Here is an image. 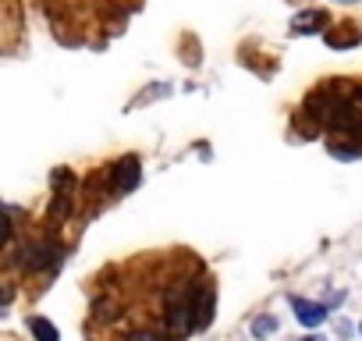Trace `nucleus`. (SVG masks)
I'll return each mask as SVG.
<instances>
[{
	"instance_id": "4468645a",
	"label": "nucleus",
	"mask_w": 362,
	"mask_h": 341,
	"mask_svg": "<svg viewBox=\"0 0 362 341\" xmlns=\"http://www.w3.org/2000/svg\"><path fill=\"white\" fill-rule=\"evenodd\" d=\"M337 4H355V0H337Z\"/></svg>"
},
{
	"instance_id": "9d476101",
	"label": "nucleus",
	"mask_w": 362,
	"mask_h": 341,
	"mask_svg": "<svg viewBox=\"0 0 362 341\" xmlns=\"http://www.w3.org/2000/svg\"><path fill=\"white\" fill-rule=\"evenodd\" d=\"M274 330H277V320H274V316H263V320H256V323H252V334H256V337L274 334Z\"/></svg>"
},
{
	"instance_id": "f8f14e48",
	"label": "nucleus",
	"mask_w": 362,
	"mask_h": 341,
	"mask_svg": "<svg viewBox=\"0 0 362 341\" xmlns=\"http://www.w3.org/2000/svg\"><path fill=\"white\" fill-rule=\"evenodd\" d=\"M128 341H167L163 334H156V330H135Z\"/></svg>"
},
{
	"instance_id": "20e7f679",
	"label": "nucleus",
	"mask_w": 362,
	"mask_h": 341,
	"mask_svg": "<svg viewBox=\"0 0 362 341\" xmlns=\"http://www.w3.org/2000/svg\"><path fill=\"white\" fill-rule=\"evenodd\" d=\"M25 267L29 270H47V267H57L61 263V245L47 242V245H36V249H25Z\"/></svg>"
},
{
	"instance_id": "0eeeda50",
	"label": "nucleus",
	"mask_w": 362,
	"mask_h": 341,
	"mask_svg": "<svg viewBox=\"0 0 362 341\" xmlns=\"http://www.w3.org/2000/svg\"><path fill=\"white\" fill-rule=\"evenodd\" d=\"M29 330H33L36 341H61V330L47 316H29Z\"/></svg>"
},
{
	"instance_id": "ddd939ff",
	"label": "nucleus",
	"mask_w": 362,
	"mask_h": 341,
	"mask_svg": "<svg viewBox=\"0 0 362 341\" xmlns=\"http://www.w3.org/2000/svg\"><path fill=\"white\" fill-rule=\"evenodd\" d=\"M302 341H323V337H320V334H313V337H302Z\"/></svg>"
},
{
	"instance_id": "f03ea898",
	"label": "nucleus",
	"mask_w": 362,
	"mask_h": 341,
	"mask_svg": "<svg viewBox=\"0 0 362 341\" xmlns=\"http://www.w3.org/2000/svg\"><path fill=\"white\" fill-rule=\"evenodd\" d=\"M139 182H142V163H139L135 153L121 156V160L110 167V185H114L117 192H135Z\"/></svg>"
},
{
	"instance_id": "6e6552de",
	"label": "nucleus",
	"mask_w": 362,
	"mask_h": 341,
	"mask_svg": "<svg viewBox=\"0 0 362 341\" xmlns=\"http://www.w3.org/2000/svg\"><path fill=\"white\" fill-rule=\"evenodd\" d=\"M50 185H54V192H57V196H68V192L75 189V175H71L68 167H57L54 175H50Z\"/></svg>"
},
{
	"instance_id": "2eb2a0df",
	"label": "nucleus",
	"mask_w": 362,
	"mask_h": 341,
	"mask_svg": "<svg viewBox=\"0 0 362 341\" xmlns=\"http://www.w3.org/2000/svg\"><path fill=\"white\" fill-rule=\"evenodd\" d=\"M358 330H362V327H358Z\"/></svg>"
},
{
	"instance_id": "f257e3e1",
	"label": "nucleus",
	"mask_w": 362,
	"mask_h": 341,
	"mask_svg": "<svg viewBox=\"0 0 362 341\" xmlns=\"http://www.w3.org/2000/svg\"><path fill=\"white\" fill-rule=\"evenodd\" d=\"M214 309H217V288H214L210 281H203L199 288H192V320H189V334L210 330Z\"/></svg>"
},
{
	"instance_id": "1a4fd4ad",
	"label": "nucleus",
	"mask_w": 362,
	"mask_h": 341,
	"mask_svg": "<svg viewBox=\"0 0 362 341\" xmlns=\"http://www.w3.org/2000/svg\"><path fill=\"white\" fill-rule=\"evenodd\" d=\"M11 235H15V224H11V217H8L4 210H0V249L11 242Z\"/></svg>"
},
{
	"instance_id": "7ed1b4c3",
	"label": "nucleus",
	"mask_w": 362,
	"mask_h": 341,
	"mask_svg": "<svg viewBox=\"0 0 362 341\" xmlns=\"http://www.w3.org/2000/svg\"><path fill=\"white\" fill-rule=\"evenodd\" d=\"M291 309H295V320H298L302 327H320V323L327 320V306H323V302H309V299L291 295Z\"/></svg>"
},
{
	"instance_id": "423d86ee",
	"label": "nucleus",
	"mask_w": 362,
	"mask_h": 341,
	"mask_svg": "<svg viewBox=\"0 0 362 341\" xmlns=\"http://www.w3.org/2000/svg\"><path fill=\"white\" fill-rule=\"evenodd\" d=\"M358 43H362V36H358L355 25H341V33H327V47L330 50H351Z\"/></svg>"
},
{
	"instance_id": "9b49d317",
	"label": "nucleus",
	"mask_w": 362,
	"mask_h": 341,
	"mask_svg": "<svg viewBox=\"0 0 362 341\" xmlns=\"http://www.w3.org/2000/svg\"><path fill=\"white\" fill-rule=\"evenodd\" d=\"M68 207H71V203H68V196H57V200H54V207H50V217H68Z\"/></svg>"
},
{
	"instance_id": "39448f33",
	"label": "nucleus",
	"mask_w": 362,
	"mask_h": 341,
	"mask_svg": "<svg viewBox=\"0 0 362 341\" xmlns=\"http://www.w3.org/2000/svg\"><path fill=\"white\" fill-rule=\"evenodd\" d=\"M327 25H330V15H327V11H320V8L298 11V15L291 18V29H295V33H302V36H309V33H323Z\"/></svg>"
}]
</instances>
